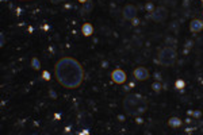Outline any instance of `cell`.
<instances>
[{
	"label": "cell",
	"instance_id": "cell-6",
	"mask_svg": "<svg viewBox=\"0 0 203 135\" xmlns=\"http://www.w3.org/2000/svg\"><path fill=\"white\" fill-rule=\"evenodd\" d=\"M111 77H112V81L117 84H123L127 78L126 73H125L122 69H115V70L111 73Z\"/></svg>",
	"mask_w": 203,
	"mask_h": 135
},
{
	"label": "cell",
	"instance_id": "cell-16",
	"mask_svg": "<svg viewBox=\"0 0 203 135\" xmlns=\"http://www.w3.org/2000/svg\"><path fill=\"white\" fill-rule=\"evenodd\" d=\"M43 78H45V80H49V78H50V76H49V72H46V70L43 72Z\"/></svg>",
	"mask_w": 203,
	"mask_h": 135
},
{
	"label": "cell",
	"instance_id": "cell-12",
	"mask_svg": "<svg viewBox=\"0 0 203 135\" xmlns=\"http://www.w3.org/2000/svg\"><path fill=\"white\" fill-rule=\"evenodd\" d=\"M31 66H33L34 69H37V70H38V69L41 68V62H39V60L34 57V58L31 60Z\"/></svg>",
	"mask_w": 203,
	"mask_h": 135
},
{
	"label": "cell",
	"instance_id": "cell-5",
	"mask_svg": "<svg viewBox=\"0 0 203 135\" xmlns=\"http://www.w3.org/2000/svg\"><path fill=\"white\" fill-rule=\"evenodd\" d=\"M123 18L127 19V20H133V19L137 16V7L133 6V4H127L122 11Z\"/></svg>",
	"mask_w": 203,
	"mask_h": 135
},
{
	"label": "cell",
	"instance_id": "cell-17",
	"mask_svg": "<svg viewBox=\"0 0 203 135\" xmlns=\"http://www.w3.org/2000/svg\"><path fill=\"white\" fill-rule=\"evenodd\" d=\"M61 1H64V0H52L53 4H58V3H61Z\"/></svg>",
	"mask_w": 203,
	"mask_h": 135
},
{
	"label": "cell",
	"instance_id": "cell-15",
	"mask_svg": "<svg viewBox=\"0 0 203 135\" xmlns=\"http://www.w3.org/2000/svg\"><path fill=\"white\" fill-rule=\"evenodd\" d=\"M146 9H148V11H150V12H153V11H154L153 4H152V3H148V4H146Z\"/></svg>",
	"mask_w": 203,
	"mask_h": 135
},
{
	"label": "cell",
	"instance_id": "cell-11",
	"mask_svg": "<svg viewBox=\"0 0 203 135\" xmlns=\"http://www.w3.org/2000/svg\"><path fill=\"white\" fill-rule=\"evenodd\" d=\"M92 3H91V1H87V3H84V7L83 8H81V14H88V12H91V11H92Z\"/></svg>",
	"mask_w": 203,
	"mask_h": 135
},
{
	"label": "cell",
	"instance_id": "cell-10",
	"mask_svg": "<svg viewBox=\"0 0 203 135\" xmlns=\"http://www.w3.org/2000/svg\"><path fill=\"white\" fill-rule=\"evenodd\" d=\"M168 124L171 127H180L182 126V119H179V118H171Z\"/></svg>",
	"mask_w": 203,
	"mask_h": 135
},
{
	"label": "cell",
	"instance_id": "cell-14",
	"mask_svg": "<svg viewBox=\"0 0 203 135\" xmlns=\"http://www.w3.org/2000/svg\"><path fill=\"white\" fill-rule=\"evenodd\" d=\"M152 88H153V91H156V92H160L161 89V85L158 83H153V85H152Z\"/></svg>",
	"mask_w": 203,
	"mask_h": 135
},
{
	"label": "cell",
	"instance_id": "cell-1",
	"mask_svg": "<svg viewBox=\"0 0 203 135\" xmlns=\"http://www.w3.org/2000/svg\"><path fill=\"white\" fill-rule=\"evenodd\" d=\"M55 78L66 89H76L84 80L83 66L72 57H64L54 66Z\"/></svg>",
	"mask_w": 203,
	"mask_h": 135
},
{
	"label": "cell",
	"instance_id": "cell-21",
	"mask_svg": "<svg viewBox=\"0 0 203 135\" xmlns=\"http://www.w3.org/2000/svg\"><path fill=\"white\" fill-rule=\"evenodd\" d=\"M202 1H203V0H202Z\"/></svg>",
	"mask_w": 203,
	"mask_h": 135
},
{
	"label": "cell",
	"instance_id": "cell-2",
	"mask_svg": "<svg viewBox=\"0 0 203 135\" xmlns=\"http://www.w3.org/2000/svg\"><path fill=\"white\" fill-rule=\"evenodd\" d=\"M123 107L129 115H138L146 110V101L139 95H129L123 100Z\"/></svg>",
	"mask_w": 203,
	"mask_h": 135
},
{
	"label": "cell",
	"instance_id": "cell-4",
	"mask_svg": "<svg viewBox=\"0 0 203 135\" xmlns=\"http://www.w3.org/2000/svg\"><path fill=\"white\" fill-rule=\"evenodd\" d=\"M166 16H168V9L165 7H157V8H154L153 12L150 14V18L154 22H157V23L164 22L166 19Z\"/></svg>",
	"mask_w": 203,
	"mask_h": 135
},
{
	"label": "cell",
	"instance_id": "cell-13",
	"mask_svg": "<svg viewBox=\"0 0 203 135\" xmlns=\"http://www.w3.org/2000/svg\"><path fill=\"white\" fill-rule=\"evenodd\" d=\"M184 85H185V84H184V81H183V80H177L175 83L176 89H183V88H184Z\"/></svg>",
	"mask_w": 203,
	"mask_h": 135
},
{
	"label": "cell",
	"instance_id": "cell-20",
	"mask_svg": "<svg viewBox=\"0 0 203 135\" xmlns=\"http://www.w3.org/2000/svg\"><path fill=\"white\" fill-rule=\"evenodd\" d=\"M19 1H31V0H19Z\"/></svg>",
	"mask_w": 203,
	"mask_h": 135
},
{
	"label": "cell",
	"instance_id": "cell-18",
	"mask_svg": "<svg viewBox=\"0 0 203 135\" xmlns=\"http://www.w3.org/2000/svg\"><path fill=\"white\" fill-rule=\"evenodd\" d=\"M79 1H80L81 4H84V3H87V1H88V0H79Z\"/></svg>",
	"mask_w": 203,
	"mask_h": 135
},
{
	"label": "cell",
	"instance_id": "cell-3",
	"mask_svg": "<svg viewBox=\"0 0 203 135\" xmlns=\"http://www.w3.org/2000/svg\"><path fill=\"white\" fill-rule=\"evenodd\" d=\"M176 58H177V53L172 46H165L158 54V61L163 66H172L176 62Z\"/></svg>",
	"mask_w": 203,
	"mask_h": 135
},
{
	"label": "cell",
	"instance_id": "cell-19",
	"mask_svg": "<svg viewBox=\"0 0 203 135\" xmlns=\"http://www.w3.org/2000/svg\"><path fill=\"white\" fill-rule=\"evenodd\" d=\"M118 119H119L120 122H122V120H125V119H123V116H122V115H119V116H118Z\"/></svg>",
	"mask_w": 203,
	"mask_h": 135
},
{
	"label": "cell",
	"instance_id": "cell-7",
	"mask_svg": "<svg viewBox=\"0 0 203 135\" xmlns=\"http://www.w3.org/2000/svg\"><path fill=\"white\" fill-rule=\"evenodd\" d=\"M134 77L138 81H144V80H146V78L149 77V72L146 70L145 68L139 66V68H137V69L134 70Z\"/></svg>",
	"mask_w": 203,
	"mask_h": 135
},
{
	"label": "cell",
	"instance_id": "cell-9",
	"mask_svg": "<svg viewBox=\"0 0 203 135\" xmlns=\"http://www.w3.org/2000/svg\"><path fill=\"white\" fill-rule=\"evenodd\" d=\"M81 31H83V35H85V37H89V35L93 33V26L91 25V23H85V25H83V28H81Z\"/></svg>",
	"mask_w": 203,
	"mask_h": 135
},
{
	"label": "cell",
	"instance_id": "cell-8",
	"mask_svg": "<svg viewBox=\"0 0 203 135\" xmlns=\"http://www.w3.org/2000/svg\"><path fill=\"white\" fill-rule=\"evenodd\" d=\"M202 28H203V22L202 20L195 19V20H192L190 23V30L192 31V33H199Z\"/></svg>",
	"mask_w": 203,
	"mask_h": 135
}]
</instances>
